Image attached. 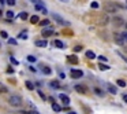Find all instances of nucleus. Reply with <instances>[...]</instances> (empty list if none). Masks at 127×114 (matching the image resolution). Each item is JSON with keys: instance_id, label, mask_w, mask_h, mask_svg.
I'll list each match as a JSON object with an SVG mask.
<instances>
[{"instance_id": "obj_1", "label": "nucleus", "mask_w": 127, "mask_h": 114, "mask_svg": "<svg viewBox=\"0 0 127 114\" xmlns=\"http://www.w3.org/2000/svg\"><path fill=\"white\" fill-rule=\"evenodd\" d=\"M8 103L11 104V106H21L22 104V98L19 96V95H11L10 99H8Z\"/></svg>"}, {"instance_id": "obj_2", "label": "nucleus", "mask_w": 127, "mask_h": 114, "mask_svg": "<svg viewBox=\"0 0 127 114\" xmlns=\"http://www.w3.org/2000/svg\"><path fill=\"white\" fill-rule=\"evenodd\" d=\"M37 69H38V70H41V73H42V74H45V76H51V74H52V69H51L49 66H47V65L38 63V65H37Z\"/></svg>"}, {"instance_id": "obj_3", "label": "nucleus", "mask_w": 127, "mask_h": 114, "mask_svg": "<svg viewBox=\"0 0 127 114\" xmlns=\"http://www.w3.org/2000/svg\"><path fill=\"white\" fill-rule=\"evenodd\" d=\"M52 18H55L56 22H57L59 25H63V26H68V25H70V22H68V21H64V19H63L60 15H57L56 12H53V14H52Z\"/></svg>"}, {"instance_id": "obj_4", "label": "nucleus", "mask_w": 127, "mask_h": 114, "mask_svg": "<svg viewBox=\"0 0 127 114\" xmlns=\"http://www.w3.org/2000/svg\"><path fill=\"white\" fill-rule=\"evenodd\" d=\"M74 89L77 91L78 93H82V95H88V88L85 87V85H82V84H75L74 85Z\"/></svg>"}, {"instance_id": "obj_5", "label": "nucleus", "mask_w": 127, "mask_h": 114, "mask_svg": "<svg viewBox=\"0 0 127 114\" xmlns=\"http://www.w3.org/2000/svg\"><path fill=\"white\" fill-rule=\"evenodd\" d=\"M116 5H118L116 3H109V1H105V3H104L105 10H107V11H109V12H115V11H116L115 7H116Z\"/></svg>"}, {"instance_id": "obj_6", "label": "nucleus", "mask_w": 127, "mask_h": 114, "mask_svg": "<svg viewBox=\"0 0 127 114\" xmlns=\"http://www.w3.org/2000/svg\"><path fill=\"white\" fill-rule=\"evenodd\" d=\"M59 98H60L61 103L64 104V106H68V104H70V102H71V100H70V96H68V95H66V93H60V95H59Z\"/></svg>"}, {"instance_id": "obj_7", "label": "nucleus", "mask_w": 127, "mask_h": 114, "mask_svg": "<svg viewBox=\"0 0 127 114\" xmlns=\"http://www.w3.org/2000/svg\"><path fill=\"white\" fill-rule=\"evenodd\" d=\"M71 77L72 78H81L83 76V71L82 70H78V69H71Z\"/></svg>"}, {"instance_id": "obj_8", "label": "nucleus", "mask_w": 127, "mask_h": 114, "mask_svg": "<svg viewBox=\"0 0 127 114\" xmlns=\"http://www.w3.org/2000/svg\"><path fill=\"white\" fill-rule=\"evenodd\" d=\"M41 34H42L44 37H49V36L53 34V29H52V27H47V29H44V30L41 32Z\"/></svg>"}, {"instance_id": "obj_9", "label": "nucleus", "mask_w": 127, "mask_h": 114, "mask_svg": "<svg viewBox=\"0 0 127 114\" xmlns=\"http://www.w3.org/2000/svg\"><path fill=\"white\" fill-rule=\"evenodd\" d=\"M36 47H40V48H45V47H47V45H48V41H47V40H37V41H36Z\"/></svg>"}, {"instance_id": "obj_10", "label": "nucleus", "mask_w": 127, "mask_h": 114, "mask_svg": "<svg viewBox=\"0 0 127 114\" xmlns=\"http://www.w3.org/2000/svg\"><path fill=\"white\" fill-rule=\"evenodd\" d=\"M49 87L52 88V89H59L61 85H60V82H59V80H53V81L49 82Z\"/></svg>"}, {"instance_id": "obj_11", "label": "nucleus", "mask_w": 127, "mask_h": 114, "mask_svg": "<svg viewBox=\"0 0 127 114\" xmlns=\"http://www.w3.org/2000/svg\"><path fill=\"white\" fill-rule=\"evenodd\" d=\"M17 18H19V19H22V21H26V19L29 18V14L26 12V11H22L21 14H18V16H17Z\"/></svg>"}, {"instance_id": "obj_12", "label": "nucleus", "mask_w": 127, "mask_h": 114, "mask_svg": "<svg viewBox=\"0 0 127 114\" xmlns=\"http://www.w3.org/2000/svg\"><path fill=\"white\" fill-rule=\"evenodd\" d=\"M113 23L118 25V26H120V25L124 23V21H123V18H120V16H115V18H113Z\"/></svg>"}, {"instance_id": "obj_13", "label": "nucleus", "mask_w": 127, "mask_h": 114, "mask_svg": "<svg viewBox=\"0 0 127 114\" xmlns=\"http://www.w3.org/2000/svg\"><path fill=\"white\" fill-rule=\"evenodd\" d=\"M52 110L56 111V113H60L61 110H63V107H61L60 104H57V103H52Z\"/></svg>"}, {"instance_id": "obj_14", "label": "nucleus", "mask_w": 127, "mask_h": 114, "mask_svg": "<svg viewBox=\"0 0 127 114\" xmlns=\"http://www.w3.org/2000/svg\"><path fill=\"white\" fill-rule=\"evenodd\" d=\"M93 92L96 93V95H97V96H100V98H104V91H101V89H100V88H93Z\"/></svg>"}, {"instance_id": "obj_15", "label": "nucleus", "mask_w": 127, "mask_h": 114, "mask_svg": "<svg viewBox=\"0 0 127 114\" xmlns=\"http://www.w3.org/2000/svg\"><path fill=\"white\" fill-rule=\"evenodd\" d=\"M68 62H71V63H74V65H77V63H78L77 55H70V56H68Z\"/></svg>"}, {"instance_id": "obj_16", "label": "nucleus", "mask_w": 127, "mask_h": 114, "mask_svg": "<svg viewBox=\"0 0 127 114\" xmlns=\"http://www.w3.org/2000/svg\"><path fill=\"white\" fill-rule=\"evenodd\" d=\"M115 37H116V43H118V44H120V45H123V44H124L123 38H122V34H118V33H115Z\"/></svg>"}, {"instance_id": "obj_17", "label": "nucleus", "mask_w": 127, "mask_h": 114, "mask_svg": "<svg viewBox=\"0 0 127 114\" xmlns=\"http://www.w3.org/2000/svg\"><path fill=\"white\" fill-rule=\"evenodd\" d=\"M107 88H108V91H109L111 93H113V95H115V93L118 92V89H116V87H113V85H111V84H107Z\"/></svg>"}, {"instance_id": "obj_18", "label": "nucleus", "mask_w": 127, "mask_h": 114, "mask_svg": "<svg viewBox=\"0 0 127 114\" xmlns=\"http://www.w3.org/2000/svg\"><path fill=\"white\" fill-rule=\"evenodd\" d=\"M86 56H88L89 59H94V58H97L96 56V54H94L92 49H89V51H86Z\"/></svg>"}, {"instance_id": "obj_19", "label": "nucleus", "mask_w": 127, "mask_h": 114, "mask_svg": "<svg viewBox=\"0 0 127 114\" xmlns=\"http://www.w3.org/2000/svg\"><path fill=\"white\" fill-rule=\"evenodd\" d=\"M25 85H26V88H28L29 91H33V89H34V84L32 81H29V80L25 82Z\"/></svg>"}, {"instance_id": "obj_20", "label": "nucleus", "mask_w": 127, "mask_h": 114, "mask_svg": "<svg viewBox=\"0 0 127 114\" xmlns=\"http://www.w3.org/2000/svg\"><path fill=\"white\" fill-rule=\"evenodd\" d=\"M26 59H28V62H30V63H36V62H37V58L33 56V55H29Z\"/></svg>"}, {"instance_id": "obj_21", "label": "nucleus", "mask_w": 127, "mask_h": 114, "mask_svg": "<svg viewBox=\"0 0 127 114\" xmlns=\"http://www.w3.org/2000/svg\"><path fill=\"white\" fill-rule=\"evenodd\" d=\"M19 38H23V40H26L28 38V32L26 30H22V32L19 33V36H18Z\"/></svg>"}, {"instance_id": "obj_22", "label": "nucleus", "mask_w": 127, "mask_h": 114, "mask_svg": "<svg viewBox=\"0 0 127 114\" xmlns=\"http://www.w3.org/2000/svg\"><path fill=\"white\" fill-rule=\"evenodd\" d=\"M40 18L37 15H33V16H30V22L32 23H40V21H38Z\"/></svg>"}, {"instance_id": "obj_23", "label": "nucleus", "mask_w": 127, "mask_h": 114, "mask_svg": "<svg viewBox=\"0 0 127 114\" xmlns=\"http://www.w3.org/2000/svg\"><path fill=\"white\" fill-rule=\"evenodd\" d=\"M55 45L57 47V48H63V47H64V43L60 41V40H55Z\"/></svg>"}, {"instance_id": "obj_24", "label": "nucleus", "mask_w": 127, "mask_h": 114, "mask_svg": "<svg viewBox=\"0 0 127 114\" xmlns=\"http://www.w3.org/2000/svg\"><path fill=\"white\" fill-rule=\"evenodd\" d=\"M116 85H118V87H126V81H124V80H118V81H116Z\"/></svg>"}, {"instance_id": "obj_25", "label": "nucleus", "mask_w": 127, "mask_h": 114, "mask_svg": "<svg viewBox=\"0 0 127 114\" xmlns=\"http://www.w3.org/2000/svg\"><path fill=\"white\" fill-rule=\"evenodd\" d=\"M49 19H44V21H40V26H48V25H49Z\"/></svg>"}, {"instance_id": "obj_26", "label": "nucleus", "mask_w": 127, "mask_h": 114, "mask_svg": "<svg viewBox=\"0 0 127 114\" xmlns=\"http://www.w3.org/2000/svg\"><path fill=\"white\" fill-rule=\"evenodd\" d=\"M37 93H38V96H40L41 99H42V100H47V96L44 95V92H42V91H40V89H37Z\"/></svg>"}, {"instance_id": "obj_27", "label": "nucleus", "mask_w": 127, "mask_h": 114, "mask_svg": "<svg viewBox=\"0 0 127 114\" xmlns=\"http://www.w3.org/2000/svg\"><path fill=\"white\" fill-rule=\"evenodd\" d=\"M99 69H100V70H108V69H109V66H108V65H103V63H100V65H99Z\"/></svg>"}, {"instance_id": "obj_28", "label": "nucleus", "mask_w": 127, "mask_h": 114, "mask_svg": "<svg viewBox=\"0 0 127 114\" xmlns=\"http://www.w3.org/2000/svg\"><path fill=\"white\" fill-rule=\"evenodd\" d=\"M90 7H92L93 10H96V8H99L100 7V4L97 3V1H92V3H90Z\"/></svg>"}, {"instance_id": "obj_29", "label": "nucleus", "mask_w": 127, "mask_h": 114, "mask_svg": "<svg viewBox=\"0 0 127 114\" xmlns=\"http://www.w3.org/2000/svg\"><path fill=\"white\" fill-rule=\"evenodd\" d=\"M6 16L8 18V19H12L15 15H14V12H12V11H7V12H6Z\"/></svg>"}, {"instance_id": "obj_30", "label": "nucleus", "mask_w": 127, "mask_h": 114, "mask_svg": "<svg viewBox=\"0 0 127 114\" xmlns=\"http://www.w3.org/2000/svg\"><path fill=\"white\" fill-rule=\"evenodd\" d=\"M118 55H119V56H120L122 59H123V60H124V62L127 63V56H126L124 54H123V52H120V51H118Z\"/></svg>"}, {"instance_id": "obj_31", "label": "nucleus", "mask_w": 127, "mask_h": 114, "mask_svg": "<svg viewBox=\"0 0 127 114\" xmlns=\"http://www.w3.org/2000/svg\"><path fill=\"white\" fill-rule=\"evenodd\" d=\"M97 58H99L100 62H108V58H107V56H104V55H100V56H97Z\"/></svg>"}, {"instance_id": "obj_32", "label": "nucleus", "mask_w": 127, "mask_h": 114, "mask_svg": "<svg viewBox=\"0 0 127 114\" xmlns=\"http://www.w3.org/2000/svg\"><path fill=\"white\" fill-rule=\"evenodd\" d=\"M8 44H11V45H17L18 41L15 40V38H8Z\"/></svg>"}, {"instance_id": "obj_33", "label": "nucleus", "mask_w": 127, "mask_h": 114, "mask_svg": "<svg viewBox=\"0 0 127 114\" xmlns=\"http://www.w3.org/2000/svg\"><path fill=\"white\" fill-rule=\"evenodd\" d=\"M122 38H123L124 43H127V30H124V32L122 33Z\"/></svg>"}, {"instance_id": "obj_34", "label": "nucleus", "mask_w": 127, "mask_h": 114, "mask_svg": "<svg viewBox=\"0 0 127 114\" xmlns=\"http://www.w3.org/2000/svg\"><path fill=\"white\" fill-rule=\"evenodd\" d=\"M101 23H103V25H105V23H108V16H101Z\"/></svg>"}, {"instance_id": "obj_35", "label": "nucleus", "mask_w": 127, "mask_h": 114, "mask_svg": "<svg viewBox=\"0 0 127 114\" xmlns=\"http://www.w3.org/2000/svg\"><path fill=\"white\" fill-rule=\"evenodd\" d=\"M10 60H11V63H12V65H15V66L19 65V62H18V60L15 59V58H14V56H11V58H10Z\"/></svg>"}, {"instance_id": "obj_36", "label": "nucleus", "mask_w": 127, "mask_h": 114, "mask_svg": "<svg viewBox=\"0 0 127 114\" xmlns=\"http://www.w3.org/2000/svg\"><path fill=\"white\" fill-rule=\"evenodd\" d=\"M30 1H33L34 4H41V5H45L42 0H30Z\"/></svg>"}, {"instance_id": "obj_37", "label": "nucleus", "mask_w": 127, "mask_h": 114, "mask_svg": "<svg viewBox=\"0 0 127 114\" xmlns=\"http://www.w3.org/2000/svg\"><path fill=\"white\" fill-rule=\"evenodd\" d=\"M82 49V45H77V47H74V52H79Z\"/></svg>"}, {"instance_id": "obj_38", "label": "nucleus", "mask_w": 127, "mask_h": 114, "mask_svg": "<svg viewBox=\"0 0 127 114\" xmlns=\"http://www.w3.org/2000/svg\"><path fill=\"white\" fill-rule=\"evenodd\" d=\"M0 36H1L3 38H7V37H8V34H7V32H4V30H3V32H0Z\"/></svg>"}, {"instance_id": "obj_39", "label": "nucleus", "mask_w": 127, "mask_h": 114, "mask_svg": "<svg viewBox=\"0 0 127 114\" xmlns=\"http://www.w3.org/2000/svg\"><path fill=\"white\" fill-rule=\"evenodd\" d=\"M7 4L11 5V7L12 5H15V0H7Z\"/></svg>"}, {"instance_id": "obj_40", "label": "nucleus", "mask_w": 127, "mask_h": 114, "mask_svg": "<svg viewBox=\"0 0 127 114\" xmlns=\"http://www.w3.org/2000/svg\"><path fill=\"white\" fill-rule=\"evenodd\" d=\"M3 92H7V88L6 87H0V93H3Z\"/></svg>"}, {"instance_id": "obj_41", "label": "nucleus", "mask_w": 127, "mask_h": 114, "mask_svg": "<svg viewBox=\"0 0 127 114\" xmlns=\"http://www.w3.org/2000/svg\"><path fill=\"white\" fill-rule=\"evenodd\" d=\"M59 77H60L61 80H63V78H66V74H64V73H63V71H61L60 74H59Z\"/></svg>"}, {"instance_id": "obj_42", "label": "nucleus", "mask_w": 127, "mask_h": 114, "mask_svg": "<svg viewBox=\"0 0 127 114\" xmlns=\"http://www.w3.org/2000/svg\"><path fill=\"white\" fill-rule=\"evenodd\" d=\"M122 98H123V100H124V103H127V95L123 93V96H122Z\"/></svg>"}, {"instance_id": "obj_43", "label": "nucleus", "mask_w": 127, "mask_h": 114, "mask_svg": "<svg viewBox=\"0 0 127 114\" xmlns=\"http://www.w3.org/2000/svg\"><path fill=\"white\" fill-rule=\"evenodd\" d=\"M0 3H1V4H4V3H7V0H0Z\"/></svg>"}, {"instance_id": "obj_44", "label": "nucleus", "mask_w": 127, "mask_h": 114, "mask_svg": "<svg viewBox=\"0 0 127 114\" xmlns=\"http://www.w3.org/2000/svg\"><path fill=\"white\" fill-rule=\"evenodd\" d=\"M30 114H38V113H37V111H34V110H32V111H30Z\"/></svg>"}, {"instance_id": "obj_45", "label": "nucleus", "mask_w": 127, "mask_h": 114, "mask_svg": "<svg viewBox=\"0 0 127 114\" xmlns=\"http://www.w3.org/2000/svg\"><path fill=\"white\" fill-rule=\"evenodd\" d=\"M67 114H77V113H75V111H68Z\"/></svg>"}, {"instance_id": "obj_46", "label": "nucleus", "mask_w": 127, "mask_h": 114, "mask_svg": "<svg viewBox=\"0 0 127 114\" xmlns=\"http://www.w3.org/2000/svg\"><path fill=\"white\" fill-rule=\"evenodd\" d=\"M60 1H63V3H68L70 0H60Z\"/></svg>"}, {"instance_id": "obj_47", "label": "nucleus", "mask_w": 127, "mask_h": 114, "mask_svg": "<svg viewBox=\"0 0 127 114\" xmlns=\"http://www.w3.org/2000/svg\"><path fill=\"white\" fill-rule=\"evenodd\" d=\"M19 114H30V113H26V111H21Z\"/></svg>"}, {"instance_id": "obj_48", "label": "nucleus", "mask_w": 127, "mask_h": 114, "mask_svg": "<svg viewBox=\"0 0 127 114\" xmlns=\"http://www.w3.org/2000/svg\"><path fill=\"white\" fill-rule=\"evenodd\" d=\"M126 30H127V23H126Z\"/></svg>"}, {"instance_id": "obj_49", "label": "nucleus", "mask_w": 127, "mask_h": 114, "mask_svg": "<svg viewBox=\"0 0 127 114\" xmlns=\"http://www.w3.org/2000/svg\"><path fill=\"white\" fill-rule=\"evenodd\" d=\"M0 85H1V84H0Z\"/></svg>"}]
</instances>
